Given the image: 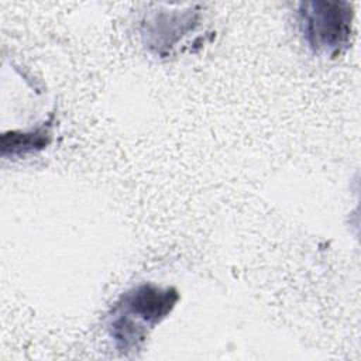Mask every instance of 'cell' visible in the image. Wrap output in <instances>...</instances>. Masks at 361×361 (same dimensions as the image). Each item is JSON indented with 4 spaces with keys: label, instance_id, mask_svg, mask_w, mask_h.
Instances as JSON below:
<instances>
[{
    "label": "cell",
    "instance_id": "1",
    "mask_svg": "<svg viewBox=\"0 0 361 361\" xmlns=\"http://www.w3.org/2000/svg\"><path fill=\"white\" fill-rule=\"evenodd\" d=\"M179 295L173 288L144 283L126 292L111 310L110 336L118 350H140L148 330L161 323L175 307Z\"/></svg>",
    "mask_w": 361,
    "mask_h": 361
},
{
    "label": "cell",
    "instance_id": "2",
    "mask_svg": "<svg viewBox=\"0 0 361 361\" xmlns=\"http://www.w3.org/2000/svg\"><path fill=\"white\" fill-rule=\"evenodd\" d=\"M353 7L344 1L300 3L299 21L307 44L319 52L337 55L348 45Z\"/></svg>",
    "mask_w": 361,
    "mask_h": 361
},
{
    "label": "cell",
    "instance_id": "3",
    "mask_svg": "<svg viewBox=\"0 0 361 361\" xmlns=\"http://www.w3.org/2000/svg\"><path fill=\"white\" fill-rule=\"evenodd\" d=\"M51 141L49 126H41L32 131H11L1 137V154L25 155L44 149Z\"/></svg>",
    "mask_w": 361,
    "mask_h": 361
}]
</instances>
